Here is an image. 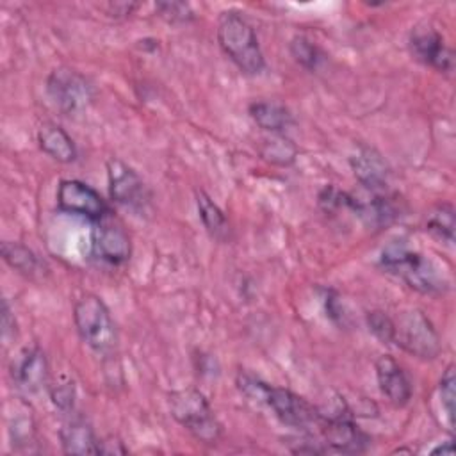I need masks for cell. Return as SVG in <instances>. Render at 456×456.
I'll list each match as a JSON object with an SVG mask.
<instances>
[{
    "mask_svg": "<svg viewBox=\"0 0 456 456\" xmlns=\"http://www.w3.org/2000/svg\"><path fill=\"white\" fill-rule=\"evenodd\" d=\"M237 383L244 395L253 401L265 403L287 426L299 429H317L322 420V413L314 404L289 388L273 387L251 376H240Z\"/></svg>",
    "mask_w": 456,
    "mask_h": 456,
    "instance_id": "1",
    "label": "cell"
},
{
    "mask_svg": "<svg viewBox=\"0 0 456 456\" xmlns=\"http://www.w3.org/2000/svg\"><path fill=\"white\" fill-rule=\"evenodd\" d=\"M379 265L422 294H444L449 289L440 267L403 242L388 244L381 253Z\"/></svg>",
    "mask_w": 456,
    "mask_h": 456,
    "instance_id": "2",
    "label": "cell"
},
{
    "mask_svg": "<svg viewBox=\"0 0 456 456\" xmlns=\"http://www.w3.org/2000/svg\"><path fill=\"white\" fill-rule=\"evenodd\" d=\"M217 43L224 55L246 75H258L265 68V59L258 45L255 28L239 12H223L217 23Z\"/></svg>",
    "mask_w": 456,
    "mask_h": 456,
    "instance_id": "3",
    "label": "cell"
},
{
    "mask_svg": "<svg viewBox=\"0 0 456 456\" xmlns=\"http://www.w3.org/2000/svg\"><path fill=\"white\" fill-rule=\"evenodd\" d=\"M167 406L171 417L196 440L207 445L219 442L223 426L201 390L194 387L173 390L167 394Z\"/></svg>",
    "mask_w": 456,
    "mask_h": 456,
    "instance_id": "4",
    "label": "cell"
},
{
    "mask_svg": "<svg viewBox=\"0 0 456 456\" xmlns=\"http://www.w3.org/2000/svg\"><path fill=\"white\" fill-rule=\"evenodd\" d=\"M73 321L80 338L96 353L109 354L118 346V330L110 310L96 294H84L73 306Z\"/></svg>",
    "mask_w": 456,
    "mask_h": 456,
    "instance_id": "5",
    "label": "cell"
},
{
    "mask_svg": "<svg viewBox=\"0 0 456 456\" xmlns=\"http://www.w3.org/2000/svg\"><path fill=\"white\" fill-rule=\"evenodd\" d=\"M392 344L422 360H433L440 353V337L429 317L419 308L404 310L394 319Z\"/></svg>",
    "mask_w": 456,
    "mask_h": 456,
    "instance_id": "6",
    "label": "cell"
},
{
    "mask_svg": "<svg viewBox=\"0 0 456 456\" xmlns=\"http://www.w3.org/2000/svg\"><path fill=\"white\" fill-rule=\"evenodd\" d=\"M46 93L53 105L68 116L82 112L93 100L91 84L84 75L69 68H57L50 73Z\"/></svg>",
    "mask_w": 456,
    "mask_h": 456,
    "instance_id": "7",
    "label": "cell"
},
{
    "mask_svg": "<svg viewBox=\"0 0 456 456\" xmlns=\"http://www.w3.org/2000/svg\"><path fill=\"white\" fill-rule=\"evenodd\" d=\"M91 248L93 255L107 264L119 265L130 258L132 242L123 223L109 212L98 221H93Z\"/></svg>",
    "mask_w": 456,
    "mask_h": 456,
    "instance_id": "8",
    "label": "cell"
},
{
    "mask_svg": "<svg viewBox=\"0 0 456 456\" xmlns=\"http://www.w3.org/2000/svg\"><path fill=\"white\" fill-rule=\"evenodd\" d=\"M322 444L328 451L342 454H360L370 445V436L360 429L347 415L324 417L319 424Z\"/></svg>",
    "mask_w": 456,
    "mask_h": 456,
    "instance_id": "9",
    "label": "cell"
},
{
    "mask_svg": "<svg viewBox=\"0 0 456 456\" xmlns=\"http://www.w3.org/2000/svg\"><path fill=\"white\" fill-rule=\"evenodd\" d=\"M57 207L62 212L98 221L110 210L96 189L80 180H62L57 187Z\"/></svg>",
    "mask_w": 456,
    "mask_h": 456,
    "instance_id": "10",
    "label": "cell"
},
{
    "mask_svg": "<svg viewBox=\"0 0 456 456\" xmlns=\"http://www.w3.org/2000/svg\"><path fill=\"white\" fill-rule=\"evenodd\" d=\"M410 50L419 62L440 73H451L454 68L452 50L445 45V39L442 37V34L428 23L417 25L411 30Z\"/></svg>",
    "mask_w": 456,
    "mask_h": 456,
    "instance_id": "11",
    "label": "cell"
},
{
    "mask_svg": "<svg viewBox=\"0 0 456 456\" xmlns=\"http://www.w3.org/2000/svg\"><path fill=\"white\" fill-rule=\"evenodd\" d=\"M107 178H109V194L110 198L130 208H144L150 201V192L142 178L123 160L110 159L107 160Z\"/></svg>",
    "mask_w": 456,
    "mask_h": 456,
    "instance_id": "12",
    "label": "cell"
},
{
    "mask_svg": "<svg viewBox=\"0 0 456 456\" xmlns=\"http://www.w3.org/2000/svg\"><path fill=\"white\" fill-rule=\"evenodd\" d=\"M374 369L379 390L387 397V401L395 408L406 406L411 399L413 390L404 369L390 354L378 356Z\"/></svg>",
    "mask_w": 456,
    "mask_h": 456,
    "instance_id": "13",
    "label": "cell"
},
{
    "mask_svg": "<svg viewBox=\"0 0 456 456\" xmlns=\"http://www.w3.org/2000/svg\"><path fill=\"white\" fill-rule=\"evenodd\" d=\"M349 164H351V169H353L356 180L365 189H369L372 192L387 189V183L390 178V167L378 150L362 144L351 155Z\"/></svg>",
    "mask_w": 456,
    "mask_h": 456,
    "instance_id": "14",
    "label": "cell"
},
{
    "mask_svg": "<svg viewBox=\"0 0 456 456\" xmlns=\"http://www.w3.org/2000/svg\"><path fill=\"white\" fill-rule=\"evenodd\" d=\"M12 379L23 392L36 394L48 383L46 354L39 347L27 349L12 367Z\"/></svg>",
    "mask_w": 456,
    "mask_h": 456,
    "instance_id": "15",
    "label": "cell"
},
{
    "mask_svg": "<svg viewBox=\"0 0 456 456\" xmlns=\"http://www.w3.org/2000/svg\"><path fill=\"white\" fill-rule=\"evenodd\" d=\"M59 436L66 454H100V440L96 438L93 426L84 417L68 419L62 424Z\"/></svg>",
    "mask_w": 456,
    "mask_h": 456,
    "instance_id": "16",
    "label": "cell"
},
{
    "mask_svg": "<svg viewBox=\"0 0 456 456\" xmlns=\"http://www.w3.org/2000/svg\"><path fill=\"white\" fill-rule=\"evenodd\" d=\"M37 142L48 157L61 164H71L77 159V146L73 139L62 126L55 123L41 125L37 130Z\"/></svg>",
    "mask_w": 456,
    "mask_h": 456,
    "instance_id": "17",
    "label": "cell"
},
{
    "mask_svg": "<svg viewBox=\"0 0 456 456\" xmlns=\"http://www.w3.org/2000/svg\"><path fill=\"white\" fill-rule=\"evenodd\" d=\"M249 116L260 128L271 134H281L292 125L290 110L278 102H269V100L253 102L249 105Z\"/></svg>",
    "mask_w": 456,
    "mask_h": 456,
    "instance_id": "18",
    "label": "cell"
},
{
    "mask_svg": "<svg viewBox=\"0 0 456 456\" xmlns=\"http://www.w3.org/2000/svg\"><path fill=\"white\" fill-rule=\"evenodd\" d=\"M9 436L12 440V447L21 449L28 447L36 440V424L30 408L23 401H16L12 404V411H7Z\"/></svg>",
    "mask_w": 456,
    "mask_h": 456,
    "instance_id": "19",
    "label": "cell"
},
{
    "mask_svg": "<svg viewBox=\"0 0 456 456\" xmlns=\"http://www.w3.org/2000/svg\"><path fill=\"white\" fill-rule=\"evenodd\" d=\"M196 207H198L200 219L205 230L210 233V237L217 240H226L230 235L228 219L224 212L212 201V198L203 191H196Z\"/></svg>",
    "mask_w": 456,
    "mask_h": 456,
    "instance_id": "20",
    "label": "cell"
},
{
    "mask_svg": "<svg viewBox=\"0 0 456 456\" xmlns=\"http://www.w3.org/2000/svg\"><path fill=\"white\" fill-rule=\"evenodd\" d=\"M2 258L5 260L7 265H11L14 271L27 278H34L36 274L41 273V262L37 255L28 249L27 246L20 242H2Z\"/></svg>",
    "mask_w": 456,
    "mask_h": 456,
    "instance_id": "21",
    "label": "cell"
},
{
    "mask_svg": "<svg viewBox=\"0 0 456 456\" xmlns=\"http://www.w3.org/2000/svg\"><path fill=\"white\" fill-rule=\"evenodd\" d=\"M426 230L445 244L454 242V208L449 203L436 205L426 217Z\"/></svg>",
    "mask_w": 456,
    "mask_h": 456,
    "instance_id": "22",
    "label": "cell"
},
{
    "mask_svg": "<svg viewBox=\"0 0 456 456\" xmlns=\"http://www.w3.org/2000/svg\"><path fill=\"white\" fill-rule=\"evenodd\" d=\"M260 155L276 166H290L296 160L297 148L296 144L287 139L281 134H273V137H267L262 141Z\"/></svg>",
    "mask_w": 456,
    "mask_h": 456,
    "instance_id": "23",
    "label": "cell"
},
{
    "mask_svg": "<svg viewBox=\"0 0 456 456\" xmlns=\"http://www.w3.org/2000/svg\"><path fill=\"white\" fill-rule=\"evenodd\" d=\"M289 48H290V53H292L294 61L297 64H301L303 68L312 69V71L317 69V66L321 64V61L324 57L321 48L315 43H312L308 37H305V36L292 37Z\"/></svg>",
    "mask_w": 456,
    "mask_h": 456,
    "instance_id": "24",
    "label": "cell"
},
{
    "mask_svg": "<svg viewBox=\"0 0 456 456\" xmlns=\"http://www.w3.org/2000/svg\"><path fill=\"white\" fill-rule=\"evenodd\" d=\"M367 326L383 344L394 342V319L383 310H372L367 314Z\"/></svg>",
    "mask_w": 456,
    "mask_h": 456,
    "instance_id": "25",
    "label": "cell"
},
{
    "mask_svg": "<svg viewBox=\"0 0 456 456\" xmlns=\"http://www.w3.org/2000/svg\"><path fill=\"white\" fill-rule=\"evenodd\" d=\"M454 365L449 363L440 378V399H442V406L445 410L449 426H454Z\"/></svg>",
    "mask_w": 456,
    "mask_h": 456,
    "instance_id": "26",
    "label": "cell"
},
{
    "mask_svg": "<svg viewBox=\"0 0 456 456\" xmlns=\"http://www.w3.org/2000/svg\"><path fill=\"white\" fill-rule=\"evenodd\" d=\"M159 16L169 23H187L194 18V12L189 4L183 2H159Z\"/></svg>",
    "mask_w": 456,
    "mask_h": 456,
    "instance_id": "27",
    "label": "cell"
},
{
    "mask_svg": "<svg viewBox=\"0 0 456 456\" xmlns=\"http://www.w3.org/2000/svg\"><path fill=\"white\" fill-rule=\"evenodd\" d=\"M50 394H52L53 404H55L59 410L68 411V410L73 408V401H75V387H73V381H69V379L59 381L57 385L52 387Z\"/></svg>",
    "mask_w": 456,
    "mask_h": 456,
    "instance_id": "28",
    "label": "cell"
},
{
    "mask_svg": "<svg viewBox=\"0 0 456 456\" xmlns=\"http://www.w3.org/2000/svg\"><path fill=\"white\" fill-rule=\"evenodd\" d=\"M2 337H4V340L16 337V321L9 308L7 299L2 301Z\"/></svg>",
    "mask_w": 456,
    "mask_h": 456,
    "instance_id": "29",
    "label": "cell"
},
{
    "mask_svg": "<svg viewBox=\"0 0 456 456\" xmlns=\"http://www.w3.org/2000/svg\"><path fill=\"white\" fill-rule=\"evenodd\" d=\"M100 454H126V447L121 440L109 436L100 440Z\"/></svg>",
    "mask_w": 456,
    "mask_h": 456,
    "instance_id": "30",
    "label": "cell"
},
{
    "mask_svg": "<svg viewBox=\"0 0 456 456\" xmlns=\"http://www.w3.org/2000/svg\"><path fill=\"white\" fill-rule=\"evenodd\" d=\"M431 454H452V442H444L431 451Z\"/></svg>",
    "mask_w": 456,
    "mask_h": 456,
    "instance_id": "31",
    "label": "cell"
}]
</instances>
